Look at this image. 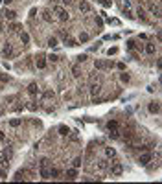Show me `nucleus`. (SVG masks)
I'll return each instance as SVG.
<instances>
[{
  "instance_id": "f257e3e1",
  "label": "nucleus",
  "mask_w": 162,
  "mask_h": 184,
  "mask_svg": "<svg viewBox=\"0 0 162 184\" xmlns=\"http://www.w3.org/2000/svg\"><path fill=\"white\" fill-rule=\"evenodd\" d=\"M32 179H35V173H33L30 168H20V169L15 173V177H13L15 182H19V181H32Z\"/></svg>"
},
{
  "instance_id": "f03ea898",
  "label": "nucleus",
  "mask_w": 162,
  "mask_h": 184,
  "mask_svg": "<svg viewBox=\"0 0 162 184\" xmlns=\"http://www.w3.org/2000/svg\"><path fill=\"white\" fill-rule=\"evenodd\" d=\"M52 13H55L57 19L63 20V22H66V20L70 19V13H68V11L65 9V6H61V4H55V6L52 7Z\"/></svg>"
},
{
  "instance_id": "7ed1b4c3",
  "label": "nucleus",
  "mask_w": 162,
  "mask_h": 184,
  "mask_svg": "<svg viewBox=\"0 0 162 184\" xmlns=\"http://www.w3.org/2000/svg\"><path fill=\"white\" fill-rule=\"evenodd\" d=\"M136 160H138V164H140V166H147V164L153 160V153H151L149 149H147V151H140V155H138V158H136Z\"/></svg>"
},
{
  "instance_id": "20e7f679",
  "label": "nucleus",
  "mask_w": 162,
  "mask_h": 184,
  "mask_svg": "<svg viewBox=\"0 0 162 184\" xmlns=\"http://www.w3.org/2000/svg\"><path fill=\"white\" fill-rule=\"evenodd\" d=\"M109 171H111V175H113V177H120L122 173H123V164L118 162V160L111 162V164H109Z\"/></svg>"
},
{
  "instance_id": "39448f33",
  "label": "nucleus",
  "mask_w": 162,
  "mask_h": 184,
  "mask_svg": "<svg viewBox=\"0 0 162 184\" xmlns=\"http://www.w3.org/2000/svg\"><path fill=\"white\" fill-rule=\"evenodd\" d=\"M13 155H15V147L9 146V144H6V147H4V149H2V153H0V158H2V160H6V162H11Z\"/></svg>"
},
{
  "instance_id": "423d86ee",
  "label": "nucleus",
  "mask_w": 162,
  "mask_h": 184,
  "mask_svg": "<svg viewBox=\"0 0 162 184\" xmlns=\"http://www.w3.org/2000/svg\"><path fill=\"white\" fill-rule=\"evenodd\" d=\"M146 6H147V9H149V13H151V15H153V17H155L157 20H159V19H160V17H162V11H160V4H159V2H157V4H155V2H147Z\"/></svg>"
},
{
  "instance_id": "0eeeda50",
  "label": "nucleus",
  "mask_w": 162,
  "mask_h": 184,
  "mask_svg": "<svg viewBox=\"0 0 162 184\" xmlns=\"http://www.w3.org/2000/svg\"><path fill=\"white\" fill-rule=\"evenodd\" d=\"M2 55H4L6 59H11V57L17 55V52L13 50V44H11V42H7V41L4 42V46H2Z\"/></svg>"
},
{
  "instance_id": "6e6552de",
  "label": "nucleus",
  "mask_w": 162,
  "mask_h": 184,
  "mask_svg": "<svg viewBox=\"0 0 162 184\" xmlns=\"http://www.w3.org/2000/svg\"><path fill=\"white\" fill-rule=\"evenodd\" d=\"M33 61H35V66H37L39 70H44V68H46V65H48V59H46V55H44V53H37V55L33 57Z\"/></svg>"
},
{
  "instance_id": "1a4fd4ad",
  "label": "nucleus",
  "mask_w": 162,
  "mask_h": 184,
  "mask_svg": "<svg viewBox=\"0 0 162 184\" xmlns=\"http://www.w3.org/2000/svg\"><path fill=\"white\" fill-rule=\"evenodd\" d=\"M142 52H144L146 55H155V52H157V44H155L153 41H149V42L142 44Z\"/></svg>"
},
{
  "instance_id": "9d476101",
  "label": "nucleus",
  "mask_w": 162,
  "mask_h": 184,
  "mask_svg": "<svg viewBox=\"0 0 162 184\" xmlns=\"http://www.w3.org/2000/svg\"><path fill=\"white\" fill-rule=\"evenodd\" d=\"M101 81H96V83H90V96L92 98H96V96H100L101 94Z\"/></svg>"
},
{
  "instance_id": "9b49d317",
  "label": "nucleus",
  "mask_w": 162,
  "mask_h": 184,
  "mask_svg": "<svg viewBox=\"0 0 162 184\" xmlns=\"http://www.w3.org/2000/svg\"><path fill=\"white\" fill-rule=\"evenodd\" d=\"M78 7H79L81 15H88V13L92 11V6H90V2H87V0H81L79 4H78Z\"/></svg>"
},
{
  "instance_id": "f8f14e48",
  "label": "nucleus",
  "mask_w": 162,
  "mask_h": 184,
  "mask_svg": "<svg viewBox=\"0 0 162 184\" xmlns=\"http://www.w3.org/2000/svg\"><path fill=\"white\" fill-rule=\"evenodd\" d=\"M61 175H63V171H61L57 166H53V164H52V166H50V179H59Z\"/></svg>"
},
{
  "instance_id": "ddd939ff",
  "label": "nucleus",
  "mask_w": 162,
  "mask_h": 184,
  "mask_svg": "<svg viewBox=\"0 0 162 184\" xmlns=\"http://www.w3.org/2000/svg\"><path fill=\"white\" fill-rule=\"evenodd\" d=\"M149 112L151 114H160V101H149Z\"/></svg>"
},
{
  "instance_id": "4468645a",
  "label": "nucleus",
  "mask_w": 162,
  "mask_h": 184,
  "mask_svg": "<svg viewBox=\"0 0 162 184\" xmlns=\"http://www.w3.org/2000/svg\"><path fill=\"white\" fill-rule=\"evenodd\" d=\"M39 92H40V88H39L37 83H30V85H28V94H30V96H39Z\"/></svg>"
},
{
  "instance_id": "2eb2a0df",
  "label": "nucleus",
  "mask_w": 162,
  "mask_h": 184,
  "mask_svg": "<svg viewBox=\"0 0 162 184\" xmlns=\"http://www.w3.org/2000/svg\"><path fill=\"white\" fill-rule=\"evenodd\" d=\"M2 19H6V20H15V19H17V13L11 11V9H4V11H2Z\"/></svg>"
},
{
  "instance_id": "dca6fc26",
  "label": "nucleus",
  "mask_w": 162,
  "mask_h": 184,
  "mask_svg": "<svg viewBox=\"0 0 162 184\" xmlns=\"http://www.w3.org/2000/svg\"><path fill=\"white\" fill-rule=\"evenodd\" d=\"M19 39H20V42L24 44V48H26V46L30 44V33H28L26 30H22V32L19 33Z\"/></svg>"
},
{
  "instance_id": "f3484780",
  "label": "nucleus",
  "mask_w": 162,
  "mask_h": 184,
  "mask_svg": "<svg viewBox=\"0 0 162 184\" xmlns=\"http://www.w3.org/2000/svg\"><path fill=\"white\" fill-rule=\"evenodd\" d=\"M103 153H105V158H116V149H114V147L105 146Z\"/></svg>"
},
{
  "instance_id": "a211bd4d",
  "label": "nucleus",
  "mask_w": 162,
  "mask_h": 184,
  "mask_svg": "<svg viewBox=\"0 0 162 184\" xmlns=\"http://www.w3.org/2000/svg\"><path fill=\"white\" fill-rule=\"evenodd\" d=\"M42 20L46 24H52L53 22V17H52V11L50 9H42Z\"/></svg>"
},
{
  "instance_id": "6ab92c4d",
  "label": "nucleus",
  "mask_w": 162,
  "mask_h": 184,
  "mask_svg": "<svg viewBox=\"0 0 162 184\" xmlns=\"http://www.w3.org/2000/svg\"><path fill=\"white\" fill-rule=\"evenodd\" d=\"M78 177V168H70V169H66V173H65V179H68V181H74Z\"/></svg>"
},
{
  "instance_id": "aec40b11",
  "label": "nucleus",
  "mask_w": 162,
  "mask_h": 184,
  "mask_svg": "<svg viewBox=\"0 0 162 184\" xmlns=\"http://www.w3.org/2000/svg\"><path fill=\"white\" fill-rule=\"evenodd\" d=\"M88 41H90V33H88V32H81L79 35H78V42H79V44L88 42Z\"/></svg>"
},
{
  "instance_id": "412c9836",
  "label": "nucleus",
  "mask_w": 162,
  "mask_h": 184,
  "mask_svg": "<svg viewBox=\"0 0 162 184\" xmlns=\"http://www.w3.org/2000/svg\"><path fill=\"white\" fill-rule=\"evenodd\" d=\"M136 15H138V19H140L142 22H147V15H146V9H144V7H140V6H138Z\"/></svg>"
},
{
  "instance_id": "4be33fe9",
  "label": "nucleus",
  "mask_w": 162,
  "mask_h": 184,
  "mask_svg": "<svg viewBox=\"0 0 162 184\" xmlns=\"http://www.w3.org/2000/svg\"><path fill=\"white\" fill-rule=\"evenodd\" d=\"M107 129H109V131H116V129H120L118 120H109V122H107Z\"/></svg>"
},
{
  "instance_id": "5701e85b",
  "label": "nucleus",
  "mask_w": 162,
  "mask_h": 184,
  "mask_svg": "<svg viewBox=\"0 0 162 184\" xmlns=\"http://www.w3.org/2000/svg\"><path fill=\"white\" fill-rule=\"evenodd\" d=\"M81 166H83V156H81V155H76L74 160H72V168H78V169H79Z\"/></svg>"
},
{
  "instance_id": "b1692460",
  "label": "nucleus",
  "mask_w": 162,
  "mask_h": 184,
  "mask_svg": "<svg viewBox=\"0 0 162 184\" xmlns=\"http://www.w3.org/2000/svg\"><path fill=\"white\" fill-rule=\"evenodd\" d=\"M39 175H40V179L48 181L50 179V168H39Z\"/></svg>"
},
{
  "instance_id": "393cba45",
  "label": "nucleus",
  "mask_w": 162,
  "mask_h": 184,
  "mask_svg": "<svg viewBox=\"0 0 162 184\" xmlns=\"http://www.w3.org/2000/svg\"><path fill=\"white\" fill-rule=\"evenodd\" d=\"M9 28H11V32H13V33H20V32L24 30V28H22V24H19V22H13Z\"/></svg>"
},
{
  "instance_id": "a878e982",
  "label": "nucleus",
  "mask_w": 162,
  "mask_h": 184,
  "mask_svg": "<svg viewBox=\"0 0 162 184\" xmlns=\"http://www.w3.org/2000/svg\"><path fill=\"white\" fill-rule=\"evenodd\" d=\"M57 131H59V135H61V136H68V135H70V129H68L66 125H59V127H57Z\"/></svg>"
},
{
  "instance_id": "bb28decb",
  "label": "nucleus",
  "mask_w": 162,
  "mask_h": 184,
  "mask_svg": "<svg viewBox=\"0 0 162 184\" xmlns=\"http://www.w3.org/2000/svg\"><path fill=\"white\" fill-rule=\"evenodd\" d=\"M59 42H57V37H48L46 39V46H50V48H53V46H57Z\"/></svg>"
},
{
  "instance_id": "cd10ccee",
  "label": "nucleus",
  "mask_w": 162,
  "mask_h": 184,
  "mask_svg": "<svg viewBox=\"0 0 162 184\" xmlns=\"http://www.w3.org/2000/svg\"><path fill=\"white\" fill-rule=\"evenodd\" d=\"M72 75H74V77H79V75H81V66L78 65V63H76V65H72Z\"/></svg>"
},
{
  "instance_id": "c85d7f7f",
  "label": "nucleus",
  "mask_w": 162,
  "mask_h": 184,
  "mask_svg": "<svg viewBox=\"0 0 162 184\" xmlns=\"http://www.w3.org/2000/svg\"><path fill=\"white\" fill-rule=\"evenodd\" d=\"M9 75L7 74H0V88H4V83H9Z\"/></svg>"
},
{
  "instance_id": "c756f323",
  "label": "nucleus",
  "mask_w": 162,
  "mask_h": 184,
  "mask_svg": "<svg viewBox=\"0 0 162 184\" xmlns=\"http://www.w3.org/2000/svg\"><path fill=\"white\" fill-rule=\"evenodd\" d=\"M26 109H30V110H37L39 109V103L37 101H28V105H24Z\"/></svg>"
},
{
  "instance_id": "7c9ffc66",
  "label": "nucleus",
  "mask_w": 162,
  "mask_h": 184,
  "mask_svg": "<svg viewBox=\"0 0 162 184\" xmlns=\"http://www.w3.org/2000/svg\"><path fill=\"white\" fill-rule=\"evenodd\" d=\"M87 59H88V55H87V53H81V55H78V57H76V63H78V65H81V63H85Z\"/></svg>"
},
{
  "instance_id": "2f4dec72",
  "label": "nucleus",
  "mask_w": 162,
  "mask_h": 184,
  "mask_svg": "<svg viewBox=\"0 0 162 184\" xmlns=\"http://www.w3.org/2000/svg\"><path fill=\"white\" fill-rule=\"evenodd\" d=\"M129 79H131V75H129L127 72H122L120 74V81H122V83H129Z\"/></svg>"
},
{
  "instance_id": "473e14b6",
  "label": "nucleus",
  "mask_w": 162,
  "mask_h": 184,
  "mask_svg": "<svg viewBox=\"0 0 162 184\" xmlns=\"http://www.w3.org/2000/svg\"><path fill=\"white\" fill-rule=\"evenodd\" d=\"M9 125H11V127H19V125H22V120H20V118H17V120H9Z\"/></svg>"
},
{
  "instance_id": "72a5a7b5",
  "label": "nucleus",
  "mask_w": 162,
  "mask_h": 184,
  "mask_svg": "<svg viewBox=\"0 0 162 184\" xmlns=\"http://www.w3.org/2000/svg\"><path fill=\"white\" fill-rule=\"evenodd\" d=\"M123 15H125L127 19H134V15H133V11H131L129 7H123Z\"/></svg>"
},
{
  "instance_id": "f704fd0d",
  "label": "nucleus",
  "mask_w": 162,
  "mask_h": 184,
  "mask_svg": "<svg viewBox=\"0 0 162 184\" xmlns=\"http://www.w3.org/2000/svg\"><path fill=\"white\" fill-rule=\"evenodd\" d=\"M46 59H48V63H57V61H59V57H57V55H53V53L46 55Z\"/></svg>"
},
{
  "instance_id": "c9c22d12",
  "label": "nucleus",
  "mask_w": 162,
  "mask_h": 184,
  "mask_svg": "<svg viewBox=\"0 0 162 184\" xmlns=\"http://www.w3.org/2000/svg\"><path fill=\"white\" fill-rule=\"evenodd\" d=\"M100 4L105 6V7H111V6H113V0H100Z\"/></svg>"
},
{
  "instance_id": "e433bc0d",
  "label": "nucleus",
  "mask_w": 162,
  "mask_h": 184,
  "mask_svg": "<svg viewBox=\"0 0 162 184\" xmlns=\"http://www.w3.org/2000/svg\"><path fill=\"white\" fill-rule=\"evenodd\" d=\"M55 2H61L63 6H70V4H72L74 0H55Z\"/></svg>"
},
{
  "instance_id": "4c0bfd02",
  "label": "nucleus",
  "mask_w": 162,
  "mask_h": 184,
  "mask_svg": "<svg viewBox=\"0 0 162 184\" xmlns=\"http://www.w3.org/2000/svg\"><path fill=\"white\" fill-rule=\"evenodd\" d=\"M107 53H109V55H114V53H118V48H111Z\"/></svg>"
},
{
  "instance_id": "58836bf2",
  "label": "nucleus",
  "mask_w": 162,
  "mask_h": 184,
  "mask_svg": "<svg viewBox=\"0 0 162 184\" xmlns=\"http://www.w3.org/2000/svg\"><path fill=\"white\" fill-rule=\"evenodd\" d=\"M4 2H6V4H11V2H13V0H4Z\"/></svg>"
}]
</instances>
